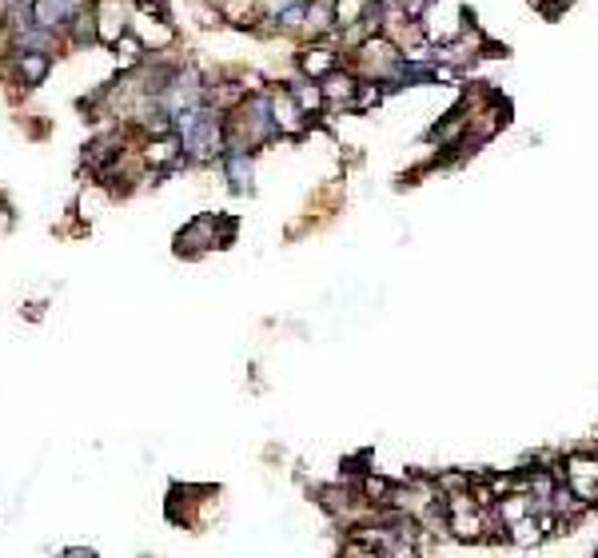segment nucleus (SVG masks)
<instances>
[{
    "label": "nucleus",
    "instance_id": "nucleus-1",
    "mask_svg": "<svg viewBox=\"0 0 598 558\" xmlns=\"http://www.w3.org/2000/svg\"><path fill=\"white\" fill-rule=\"evenodd\" d=\"M172 128H176V136H180V148H184L192 160H204V156L220 152L224 120H220L212 108L192 104V108H184V112L172 116Z\"/></svg>",
    "mask_w": 598,
    "mask_h": 558
},
{
    "label": "nucleus",
    "instance_id": "nucleus-2",
    "mask_svg": "<svg viewBox=\"0 0 598 558\" xmlns=\"http://www.w3.org/2000/svg\"><path fill=\"white\" fill-rule=\"evenodd\" d=\"M359 60H363L367 76H391V80H399V72H403V52L391 40H375V36L363 40Z\"/></svg>",
    "mask_w": 598,
    "mask_h": 558
},
{
    "label": "nucleus",
    "instance_id": "nucleus-3",
    "mask_svg": "<svg viewBox=\"0 0 598 558\" xmlns=\"http://www.w3.org/2000/svg\"><path fill=\"white\" fill-rule=\"evenodd\" d=\"M567 487H571L583 503H595L598 499V459H571V463H567Z\"/></svg>",
    "mask_w": 598,
    "mask_h": 558
},
{
    "label": "nucleus",
    "instance_id": "nucleus-4",
    "mask_svg": "<svg viewBox=\"0 0 598 558\" xmlns=\"http://www.w3.org/2000/svg\"><path fill=\"white\" fill-rule=\"evenodd\" d=\"M76 12H80V0H36V24L48 32L64 28L68 16H76Z\"/></svg>",
    "mask_w": 598,
    "mask_h": 558
},
{
    "label": "nucleus",
    "instance_id": "nucleus-5",
    "mask_svg": "<svg viewBox=\"0 0 598 558\" xmlns=\"http://www.w3.org/2000/svg\"><path fill=\"white\" fill-rule=\"evenodd\" d=\"M208 244H216V220H196V224L184 228L180 240H176V248L188 252V256H196V252L208 248Z\"/></svg>",
    "mask_w": 598,
    "mask_h": 558
},
{
    "label": "nucleus",
    "instance_id": "nucleus-6",
    "mask_svg": "<svg viewBox=\"0 0 598 558\" xmlns=\"http://www.w3.org/2000/svg\"><path fill=\"white\" fill-rule=\"evenodd\" d=\"M224 168H228V180H232L236 192H248V188H252V160H248L244 148H228V152H224Z\"/></svg>",
    "mask_w": 598,
    "mask_h": 558
},
{
    "label": "nucleus",
    "instance_id": "nucleus-7",
    "mask_svg": "<svg viewBox=\"0 0 598 558\" xmlns=\"http://www.w3.org/2000/svg\"><path fill=\"white\" fill-rule=\"evenodd\" d=\"M272 112H276V128H284V132H299V128H303V116H307L292 92H280V96L272 100Z\"/></svg>",
    "mask_w": 598,
    "mask_h": 558
},
{
    "label": "nucleus",
    "instance_id": "nucleus-8",
    "mask_svg": "<svg viewBox=\"0 0 598 558\" xmlns=\"http://www.w3.org/2000/svg\"><path fill=\"white\" fill-rule=\"evenodd\" d=\"M44 72H48L44 48H24V52H20V76H24V84H40Z\"/></svg>",
    "mask_w": 598,
    "mask_h": 558
},
{
    "label": "nucleus",
    "instance_id": "nucleus-9",
    "mask_svg": "<svg viewBox=\"0 0 598 558\" xmlns=\"http://www.w3.org/2000/svg\"><path fill=\"white\" fill-rule=\"evenodd\" d=\"M527 515H535V499L531 495H507V499H499V519L507 527L519 523V519H527Z\"/></svg>",
    "mask_w": 598,
    "mask_h": 558
},
{
    "label": "nucleus",
    "instance_id": "nucleus-10",
    "mask_svg": "<svg viewBox=\"0 0 598 558\" xmlns=\"http://www.w3.org/2000/svg\"><path fill=\"white\" fill-rule=\"evenodd\" d=\"M367 16H371V0H335V24L339 28H355Z\"/></svg>",
    "mask_w": 598,
    "mask_h": 558
},
{
    "label": "nucleus",
    "instance_id": "nucleus-11",
    "mask_svg": "<svg viewBox=\"0 0 598 558\" xmlns=\"http://www.w3.org/2000/svg\"><path fill=\"white\" fill-rule=\"evenodd\" d=\"M335 68V52L331 48H307L303 52V72L307 76H323V72H331Z\"/></svg>",
    "mask_w": 598,
    "mask_h": 558
},
{
    "label": "nucleus",
    "instance_id": "nucleus-12",
    "mask_svg": "<svg viewBox=\"0 0 598 558\" xmlns=\"http://www.w3.org/2000/svg\"><path fill=\"white\" fill-rule=\"evenodd\" d=\"M355 92H359V80H351V76H331V80L323 84V96H327V100H355Z\"/></svg>",
    "mask_w": 598,
    "mask_h": 558
},
{
    "label": "nucleus",
    "instance_id": "nucleus-13",
    "mask_svg": "<svg viewBox=\"0 0 598 558\" xmlns=\"http://www.w3.org/2000/svg\"><path fill=\"white\" fill-rule=\"evenodd\" d=\"M292 96L299 100V108H303V112H315V108L327 100V96H323V88H315V84H303V88H296Z\"/></svg>",
    "mask_w": 598,
    "mask_h": 558
},
{
    "label": "nucleus",
    "instance_id": "nucleus-14",
    "mask_svg": "<svg viewBox=\"0 0 598 558\" xmlns=\"http://www.w3.org/2000/svg\"><path fill=\"white\" fill-rule=\"evenodd\" d=\"M176 152H180V140H156L148 148V160L152 164H168V160H176Z\"/></svg>",
    "mask_w": 598,
    "mask_h": 558
},
{
    "label": "nucleus",
    "instance_id": "nucleus-15",
    "mask_svg": "<svg viewBox=\"0 0 598 558\" xmlns=\"http://www.w3.org/2000/svg\"><path fill=\"white\" fill-rule=\"evenodd\" d=\"M371 104H379V88H375V84H359V92H355V108H371Z\"/></svg>",
    "mask_w": 598,
    "mask_h": 558
},
{
    "label": "nucleus",
    "instance_id": "nucleus-16",
    "mask_svg": "<svg viewBox=\"0 0 598 558\" xmlns=\"http://www.w3.org/2000/svg\"><path fill=\"white\" fill-rule=\"evenodd\" d=\"M4 4H8V0H0V12H4Z\"/></svg>",
    "mask_w": 598,
    "mask_h": 558
}]
</instances>
